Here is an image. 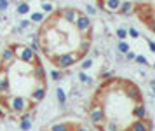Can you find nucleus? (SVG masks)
Returning <instances> with one entry per match:
<instances>
[{"mask_svg": "<svg viewBox=\"0 0 155 131\" xmlns=\"http://www.w3.org/2000/svg\"><path fill=\"white\" fill-rule=\"evenodd\" d=\"M2 102L5 103V107H7L9 110L14 112V114H23V112H26L30 109V105H31L30 98L21 96V95H9V96L2 98Z\"/></svg>", "mask_w": 155, "mask_h": 131, "instance_id": "obj_1", "label": "nucleus"}, {"mask_svg": "<svg viewBox=\"0 0 155 131\" xmlns=\"http://www.w3.org/2000/svg\"><path fill=\"white\" fill-rule=\"evenodd\" d=\"M12 51H14L16 60H19L21 63H28V65H40V60L37 58V53L31 51L28 46L25 44H16L12 46Z\"/></svg>", "mask_w": 155, "mask_h": 131, "instance_id": "obj_2", "label": "nucleus"}, {"mask_svg": "<svg viewBox=\"0 0 155 131\" xmlns=\"http://www.w3.org/2000/svg\"><path fill=\"white\" fill-rule=\"evenodd\" d=\"M77 61H78V54H77V53H70V51L61 53L59 56H56V58H54V65H56L59 70L71 68V67H73Z\"/></svg>", "mask_w": 155, "mask_h": 131, "instance_id": "obj_3", "label": "nucleus"}, {"mask_svg": "<svg viewBox=\"0 0 155 131\" xmlns=\"http://www.w3.org/2000/svg\"><path fill=\"white\" fill-rule=\"evenodd\" d=\"M11 95V77H9V70L0 67V100Z\"/></svg>", "mask_w": 155, "mask_h": 131, "instance_id": "obj_4", "label": "nucleus"}, {"mask_svg": "<svg viewBox=\"0 0 155 131\" xmlns=\"http://www.w3.org/2000/svg\"><path fill=\"white\" fill-rule=\"evenodd\" d=\"M73 25H75V28H77V32H78L80 35L89 33V32H91V28H92L91 16H87V14H78Z\"/></svg>", "mask_w": 155, "mask_h": 131, "instance_id": "obj_5", "label": "nucleus"}, {"mask_svg": "<svg viewBox=\"0 0 155 131\" xmlns=\"http://www.w3.org/2000/svg\"><path fill=\"white\" fill-rule=\"evenodd\" d=\"M16 61V56H14V51L12 47H4L0 51V67L4 68H11Z\"/></svg>", "mask_w": 155, "mask_h": 131, "instance_id": "obj_6", "label": "nucleus"}, {"mask_svg": "<svg viewBox=\"0 0 155 131\" xmlns=\"http://www.w3.org/2000/svg\"><path fill=\"white\" fill-rule=\"evenodd\" d=\"M89 119H91V122L94 126H103V122L106 121L105 109H103V107H99V105H96V107L91 109V112H89Z\"/></svg>", "mask_w": 155, "mask_h": 131, "instance_id": "obj_7", "label": "nucleus"}, {"mask_svg": "<svg viewBox=\"0 0 155 131\" xmlns=\"http://www.w3.org/2000/svg\"><path fill=\"white\" fill-rule=\"evenodd\" d=\"M45 95H47V86L40 84L38 88L31 89V93H30V102H33V103H40L44 98H45Z\"/></svg>", "mask_w": 155, "mask_h": 131, "instance_id": "obj_8", "label": "nucleus"}, {"mask_svg": "<svg viewBox=\"0 0 155 131\" xmlns=\"http://www.w3.org/2000/svg\"><path fill=\"white\" fill-rule=\"evenodd\" d=\"M99 4L103 5V9L106 12L115 14V12H119V7L122 4V0H99Z\"/></svg>", "mask_w": 155, "mask_h": 131, "instance_id": "obj_9", "label": "nucleus"}, {"mask_svg": "<svg viewBox=\"0 0 155 131\" xmlns=\"http://www.w3.org/2000/svg\"><path fill=\"white\" fill-rule=\"evenodd\" d=\"M153 124L147 121V119H136L134 121V124L131 126V131H152Z\"/></svg>", "mask_w": 155, "mask_h": 131, "instance_id": "obj_10", "label": "nucleus"}, {"mask_svg": "<svg viewBox=\"0 0 155 131\" xmlns=\"http://www.w3.org/2000/svg\"><path fill=\"white\" fill-rule=\"evenodd\" d=\"M77 16H78V11H77V9H73V7H66V9L61 11V18H63L66 23H70V25L75 23Z\"/></svg>", "mask_w": 155, "mask_h": 131, "instance_id": "obj_11", "label": "nucleus"}, {"mask_svg": "<svg viewBox=\"0 0 155 131\" xmlns=\"http://www.w3.org/2000/svg\"><path fill=\"white\" fill-rule=\"evenodd\" d=\"M133 117L134 119H147V107L145 103H141V102H136L133 109Z\"/></svg>", "mask_w": 155, "mask_h": 131, "instance_id": "obj_12", "label": "nucleus"}, {"mask_svg": "<svg viewBox=\"0 0 155 131\" xmlns=\"http://www.w3.org/2000/svg\"><path fill=\"white\" fill-rule=\"evenodd\" d=\"M127 96L131 98V100H134V102H141V95H140V89L134 86V84H127Z\"/></svg>", "mask_w": 155, "mask_h": 131, "instance_id": "obj_13", "label": "nucleus"}, {"mask_svg": "<svg viewBox=\"0 0 155 131\" xmlns=\"http://www.w3.org/2000/svg\"><path fill=\"white\" fill-rule=\"evenodd\" d=\"M30 12H31V7H30L28 2H18L16 4V14L18 16H26Z\"/></svg>", "mask_w": 155, "mask_h": 131, "instance_id": "obj_14", "label": "nucleus"}, {"mask_svg": "<svg viewBox=\"0 0 155 131\" xmlns=\"http://www.w3.org/2000/svg\"><path fill=\"white\" fill-rule=\"evenodd\" d=\"M31 75H33V79H37L38 82H44V79H45V68L42 67V63H40V65H35V68L31 70Z\"/></svg>", "mask_w": 155, "mask_h": 131, "instance_id": "obj_15", "label": "nucleus"}, {"mask_svg": "<svg viewBox=\"0 0 155 131\" xmlns=\"http://www.w3.org/2000/svg\"><path fill=\"white\" fill-rule=\"evenodd\" d=\"M134 12V4L133 2H122L119 7V14L122 16H131Z\"/></svg>", "mask_w": 155, "mask_h": 131, "instance_id": "obj_16", "label": "nucleus"}, {"mask_svg": "<svg viewBox=\"0 0 155 131\" xmlns=\"http://www.w3.org/2000/svg\"><path fill=\"white\" fill-rule=\"evenodd\" d=\"M40 9H42L44 14H51L56 11V5L51 2V0H40Z\"/></svg>", "mask_w": 155, "mask_h": 131, "instance_id": "obj_17", "label": "nucleus"}, {"mask_svg": "<svg viewBox=\"0 0 155 131\" xmlns=\"http://www.w3.org/2000/svg\"><path fill=\"white\" fill-rule=\"evenodd\" d=\"M45 16L47 14H44L42 11H33V12H30V21L31 23H42L45 19Z\"/></svg>", "mask_w": 155, "mask_h": 131, "instance_id": "obj_18", "label": "nucleus"}, {"mask_svg": "<svg viewBox=\"0 0 155 131\" xmlns=\"http://www.w3.org/2000/svg\"><path fill=\"white\" fill-rule=\"evenodd\" d=\"M56 100H58V103H59V107L66 105V93H64L63 88H58L56 89Z\"/></svg>", "mask_w": 155, "mask_h": 131, "instance_id": "obj_19", "label": "nucleus"}, {"mask_svg": "<svg viewBox=\"0 0 155 131\" xmlns=\"http://www.w3.org/2000/svg\"><path fill=\"white\" fill-rule=\"evenodd\" d=\"M78 79H80V82L84 84V86H91L92 84V77L85 72V70H82L80 74H78Z\"/></svg>", "mask_w": 155, "mask_h": 131, "instance_id": "obj_20", "label": "nucleus"}, {"mask_svg": "<svg viewBox=\"0 0 155 131\" xmlns=\"http://www.w3.org/2000/svg\"><path fill=\"white\" fill-rule=\"evenodd\" d=\"M51 131H71V126L66 122H58V124L51 126Z\"/></svg>", "mask_w": 155, "mask_h": 131, "instance_id": "obj_21", "label": "nucleus"}, {"mask_svg": "<svg viewBox=\"0 0 155 131\" xmlns=\"http://www.w3.org/2000/svg\"><path fill=\"white\" fill-rule=\"evenodd\" d=\"M49 75H51V79H52V81H61V79L64 77V74H63V70L54 68V70H51V72H49Z\"/></svg>", "mask_w": 155, "mask_h": 131, "instance_id": "obj_22", "label": "nucleus"}, {"mask_svg": "<svg viewBox=\"0 0 155 131\" xmlns=\"http://www.w3.org/2000/svg\"><path fill=\"white\" fill-rule=\"evenodd\" d=\"M129 44H127L126 40H119V44H117V51H119L120 54H126L127 51H129Z\"/></svg>", "mask_w": 155, "mask_h": 131, "instance_id": "obj_23", "label": "nucleus"}, {"mask_svg": "<svg viewBox=\"0 0 155 131\" xmlns=\"http://www.w3.org/2000/svg\"><path fill=\"white\" fill-rule=\"evenodd\" d=\"M103 124L106 126V131H119V126H117L115 121H105Z\"/></svg>", "mask_w": 155, "mask_h": 131, "instance_id": "obj_24", "label": "nucleus"}, {"mask_svg": "<svg viewBox=\"0 0 155 131\" xmlns=\"http://www.w3.org/2000/svg\"><path fill=\"white\" fill-rule=\"evenodd\" d=\"M80 67H82V70H89L92 67V58H84Z\"/></svg>", "mask_w": 155, "mask_h": 131, "instance_id": "obj_25", "label": "nucleus"}, {"mask_svg": "<svg viewBox=\"0 0 155 131\" xmlns=\"http://www.w3.org/2000/svg\"><path fill=\"white\" fill-rule=\"evenodd\" d=\"M31 25H33V23H31L30 19H21V21H19V26H18V28H19V30L23 32V30H26V28H30Z\"/></svg>", "mask_w": 155, "mask_h": 131, "instance_id": "obj_26", "label": "nucleus"}, {"mask_svg": "<svg viewBox=\"0 0 155 131\" xmlns=\"http://www.w3.org/2000/svg\"><path fill=\"white\" fill-rule=\"evenodd\" d=\"M115 35L119 37V40H124L127 37V30L126 28H117V32H115Z\"/></svg>", "mask_w": 155, "mask_h": 131, "instance_id": "obj_27", "label": "nucleus"}, {"mask_svg": "<svg viewBox=\"0 0 155 131\" xmlns=\"http://www.w3.org/2000/svg\"><path fill=\"white\" fill-rule=\"evenodd\" d=\"M134 61L138 63V65H148L147 56H143V54H136V58H134Z\"/></svg>", "mask_w": 155, "mask_h": 131, "instance_id": "obj_28", "label": "nucleus"}, {"mask_svg": "<svg viewBox=\"0 0 155 131\" xmlns=\"http://www.w3.org/2000/svg\"><path fill=\"white\" fill-rule=\"evenodd\" d=\"M9 4H11V0H0V12H5L9 9Z\"/></svg>", "mask_w": 155, "mask_h": 131, "instance_id": "obj_29", "label": "nucleus"}, {"mask_svg": "<svg viewBox=\"0 0 155 131\" xmlns=\"http://www.w3.org/2000/svg\"><path fill=\"white\" fill-rule=\"evenodd\" d=\"M127 35H129L131 39H138V37H140V32H138L136 28H129V30H127Z\"/></svg>", "mask_w": 155, "mask_h": 131, "instance_id": "obj_30", "label": "nucleus"}, {"mask_svg": "<svg viewBox=\"0 0 155 131\" xmlns=\"http://www.w3.org/2000/svg\"><path fill=\"white\" fill-rule=\"evenodd\" d=\"M112 77H115V72H113V70H108L105 74H101V79H105V81H110Z\"/></svg>", "mask_w": 155, "mask_h": 131, "instance_id": "obj_31", "label": "nucleus"}, {"mask_svg": "<svg viewBox=\"0 0 155 131\" xmlns=\"http://www.w3.org/2000/svg\"><path fill=\"white\" fill-rule=\"evenodd\" d=\"M85 14H87V16H94V14H96V7L94 5H85Z\"/></svg>", "mask_w": 155, "mask_h": 131, "instance_id": "obj_32", "label": "nucleus"}, {"mask_svg": "<svg viewBox=\"0 0 155 131\" xmlns=\"http://www.w3.org/2000/svg\"><path fill=\"white\" fill-rule=\"evenodd\" d=\"M124 56H126V60H127V61H131V60H134V58H136V54H134V53L131 51V49H129V51H127V53H126Z\"/></svg>", "mask_w": 155, "mask_h": 131, "instance_id": "obj_33", "label": "nucleus"}, {"mask_svg": "<svg viewBox=\"0 0 155 131\" xmlns=\"http://www.w3.org/2000/svg\"><path fill=\"white\" fill-rule=\"evenodd\" d=\"M148 47L152 53H155V40H148Z\"/></svg>", "mask_w": 155, "mask_h": 131, "instance_id": "obj_34", "label": "nucleus"}, {"mask_svg": "<svg viewBox=\"0 0 155 131\" xmlns=\"http://www.w3.org/2000/svg\"><path fill=\"white\" fill-rule=\"evenodd\" d=\"M30 40H37L38 42V33H30Z\"/></svg>", "mask_w": 155, "mask_h": 131, "instance_id": "obj_35", "label": "nucleus"}, {"mask_svg": "<svg viewBox=\"0 0 155 131\" xmlns=\"http://www.w3.org/2000/svg\"><path fill=\"white\" fill-rule=\"evenodd\" d=\"M4 115H5V110H4V107L0 103V117H4Z\"/></svg>", "mask_w": 155, "mask_h": 131, "instance_id": "obj_36", "label": "nucleus"}, {"mask_svg": "<svg viewBox=\"0 0 155 131\" xmlns=\"http://www.w3.org/2000/svg\"><path fill=\"white\" fill-rule=\"evenodd\" d=\"M150 88H152V96H155V84L150 82Z\"/></svg>", "mask_w": 155, "mask_h": 131, "instance_id": "obj_37", "label": "nucleus"}, {"mask_svg": "<svg viewBox=\"0 0 155 131\" xmlns=\"http://www.w3.org/2000/svg\"><path fill=\"white\" fill-rule=\"evenodd\" d=\"M77 131H89L87 128H84V126H80V128H77Z\"/></svg>", "mask_w": 155, "mask_h": 131, "instance_id": "obj_38", "label": "nucleus"}, {"mask_svg": "<svg viewBox=\"0 0 155 131\" xmlns=\"http://www.w3.org/2000/svg\"><path fill=\"white\" fill-rule=\"evenodd\" d=\"M152 84H155V79H153V81H152Z\"/></svg>", "mask_w": 155, "mask_h": 131, "instance_id": "obj_39", "label": "nucleus"}, {"mask_svg": "<svg viewBox=\"0 0 155 131\" xmlns=\"http://www.w3.org/2000/svg\"><path fill=\"white\" fill-rule=\"evenodd\" d=\"M152 67H153V68H155V63H153V65H152Z\"/></svg>", "mask_w": 155, "mask_h": 131, "instance_id": "obj_40", "label": "nucleus"}]
</instances>
